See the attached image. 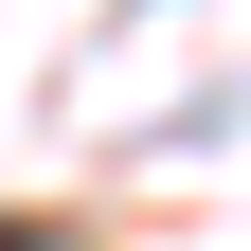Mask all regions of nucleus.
Instances as JSON below:
<instances>
[{"label":"nucleus","instance_id":"1","mask_svg":"<svg viewBox=\"0 0 251 251\" xmlns=\"http://www.w3.org/2000/svg\"><path fill=\"white\" fill-rule=\"evenodd\" d=\"M0 251H72V233H54V215H0Z\"/></svg>","mask_w":251,"mask_h":251}]
</instances>
